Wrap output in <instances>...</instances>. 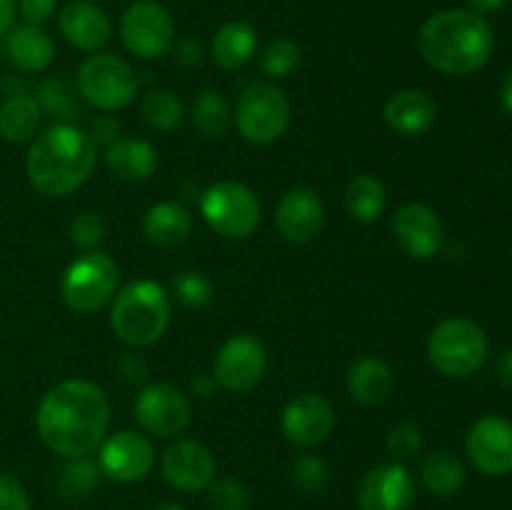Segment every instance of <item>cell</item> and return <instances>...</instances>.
I'll list each match as a JSON object with an SVG mask.
<instances>
[{
    "mask_svg": "<svg viewBox=\"0 0 512 510\" xmlns=\"http://www.w3.org/2000/svg\"><path fill=\"white\" fill-rule=\"evenodd\" d=\"M385 448H388L390 458L405 463L423 450V433L415 423H398L385 435Z\"/></svg>",
    "mask_w": 512,
    "mask_h": 510,
    "instance_id": "obj_38",
    "label": "cell"
},
{
    "mask_svg": "<svg viewBox=\"0 0 512 510\" xmlns=\"http://www.w3.org/2000/svg\"><path fill=\"white\" fill-rule=\"evenodd\" d=\"M18 15L28 25H45L55 15L58 0H15Z\"/></svg>",
    "mask_w": 512,
    "mask_h": 510,
    "instance_id": "obj_41",
    "label": "cell"
},
{
    "mask_svg": "<svg viewBox=\"0 0 512 510\" xmlns=\"http://www.w3.org/2000/svg\"><path fill=\"white\" fill-rule=\"evenodd\" d=\"M190 120L203 138H223L233 125L235 113L220 90L205 88L195 95L190 105Z\"/></svg>",
    "mask_w": 512,
    "mask_h": 510,
    "instance_id": "obj_29",
    "label": "cell"
},
{
    "mask_svg": "<svg viewBox=\"0 0 512 510\" xmlns=\"http://www.w3.org/2000/svg\"><path fill=\"white\" fill-rule=\"evenodd\" d=\"M488 350V335L470 318L443 320L428 338L430 363L448 378H468L478 373L488 360Z\"/></svg>",
    "mask_w": 512,
    "mask_h": 510,
    "instance_id": "obj_5",
    "label": "cell"
},
{
    "mask_svg": "<svg viewBox=\"0 0 512 510\" xmlns=\"http://www.w3.org/2000/svg\"><path fill=\"white\" fill-rule=\"evenodd\" d=\"M258 50V30L248 20H230L220 25L210 43V55L215 65L228 73L245 68Z\"/></svg>",
    "mask_w": 512,
    "mask_h": 510,
    "instance_id": "obj_25",
    "label": "cell"
},
{
    "mask_svg": "<svg viewBox=\"0 0 512 510\" xmlns=\"http://www.w3.org/2000/svg\"><path fill=\"white\" fill-rule=\"evenodd\" d=\"M415 478L408 465L398 463H380L370 468L358 483L360 510H410L415 503Z\"/></svg>",
    "mask_w": 512,
    "mask_h": 510,
    "instance_id": "obj_15",
    "label": "cell"
},
{
    "mask_svg": "<svg viewBox=\"0 0 512 510\" xmlns=\"http://www.w3.org/2000/svg\"><path fill=\"white\" fill-rule=\"evenodd\" d=\"M495 48L493 25L473 10H440L418 30V50L430 68L445 75L478 73Z\"/></svg>",
    "mask_w": 512,
    "mask_h": 510,
    "instance_id": "obj_3",
    "label": "cell"
},
{
    "mask_svg": "<svg viewBox=\"0 0 512 510\" xmlns=\"http://www.w3.org/2000/svg\"><path fill=\"white\" fill-rule=\"evenodd\" d=\"M200 215L223 238L243 240L260 225V200L248 185L220 180L200 195Z\"/></svg>",
    "mask_w": 512,
    "mask_h": 510,
    "instance_id": "obj_8",
    "label": "cell"
},
{
    "mask_svg": "<svg viewBox=\"0 0 512 510\" xmlns=\"http://www.w3.org/2000/svg\"><path fill=\"white\" fill-rule=\"evenodd\" d=\"M110 400L93 380L70 378L43 395L35 413L40 440L60 458H85L108 435Z\"/></svg>",
    "mask_w": 512,
    "mask_h": 510,
    "instance_id": "obj_1",
    "label": "cell"
},
{
    "mask_svg": "<svg viewBox=\"0 0 512 510\" xmlns=\"http://www.w3.org/2000/svg\"><path fill=\"white\" fill-rule=\"evenodd\" d=\"M290 480H293L295 488L305 495H318L328 488L330 483V470L320 455H300L290 465Z\"/></svg>",
    "mask_w": 512,
    "mask_h": 510,
    "instance_id": "obj_35",
    "label": "cell"
},
{
    "mask_svg": "<svg viewBox=\"0 0 512 510\" xmlns=\"http://www.w3.org/2000/svg\"><path fill=\"white\" fill-rule=\"evenodd\" d=\"M275 225L288 243H313L325 225L323 198L313 188H290L278 200Z\"/></svg>",
    "mask_w": 512,
    "mask_h": 510,
    "instance_id": "obj_18",
    "label": "cell"
},
{
    "mask_svg": "<svg viewBox=\"0 0 512 510\" xmlns=\"http://www.w3.org/2000/svg\"><path fill=\"white\" fill-rule=\"evenodd\" d=\"M420 483L425 485V490H430L433 495L440 498H448L455 495L465 485V465L450 450H433V453L425 455L420 460Z\"/></svg>",
    "mask_w": 512,
    "mask_h": 510,
    "instance_id": "obj_28",
    "label": "cell"
},
{
    "mask_svg": "<svg viewBox=\"0 0 512 510\" xmlns=\"http://www.w3.org/2000/svg\"><path fill=\"white\" fill-rule=\"evenodd\" d=\"M465 450L480 473L495 478L512 473V423L500 415L475 420L465 438Z\"/></svg>",
    "mask_w": 512,
    "mask_h": 510,
    "instance_id": "obj_17",
    "label": "cell"
},
{
    "mask_svg": "<svg viewBox=\"0 0 512 510\" xmlns=\"http://www.w3.org/2000/svg\"><path fill=\"white\" fill-rule=\"evenodd\" d=\"M348 390L360 405H380L393 395L395 375L378 355H360L348 368Z\"/></svg>",
    "mask_w": 512,
    "mask_h": 510,
    "instance_id": "obj_24",
    "label": "cell"
},
{
    "mask_svg": "<svg viewBox=\"0 0 512 510\" xmlns=\"http://www.w3.org/2000/svg\"><path fill=\"white\" fill-rule=\"evenodd\" d=\"M160 473L170 488L180 493H200V490H208L215 480L218 463L200 440L180 438L160 455Z\"/></svg>",
    "mask_w": 512,
    "mask_h": 510,
    "instance_id": "obj_14",
    "label": "cell"
},
{
    "mask_svg": "<svg viewBox=\"0 0 512 510\" xmlns=\"http://www.w3.org/2000/svg\"><path fill=\"white\" fill-rule=\"evenodd\" d=\"M140 113H143L145 123L153 130H160V133H173V130L180 128L185 120L183 100H180L173 90L163 88L145 93Z\"/></svg>",
    "mask_w": 512,
    "mask_h": 510,
    "instance_id": "obj_32",
    "label": "cell"
},
{
    "mask_svg": "<svg viewBox=\"0 0 512 510\" xmlns=\"http://www.w3.org/2000/svg\"><path fill=\"white\" fill-rule=\"evenodd\" d=\"M190 230H193V215L188 208L180 203H155L145 210L143 215V233L148 243L158 245V248H175L188 240Z\"/></svg>",
    "mask_w": 512,
    "mask_h": 510,
    "instance_id": "obj_26",
    "label": "cell"
},
{
    "mask_svg": "<svg viewBox=\"0 0 512 510\" xmlns=\"http://www.w3.org/2000/svg\"><path fill=\"white\" fill-rule=\"evenodd\" d=\"M58 28L73 48L85 53H100L113 38V23L108 15L88 0H73L58 15Z\"/></svg>",
    "mask_w": 512,
    "mask_h": 510,
    "instance_id": "obj_20",
    "label": "cell"
},
{
    "mask_svg": "<svg viewBox=\"0 0 512 510\" xmlns=\"http://www.w3.org/2000/svg\"><path fill=\"white\" fill-rule=\"evenodd\" d=\"M300 65V48L288 38H278L273 43L265 45L263 55H260V68L268 78H288L295 73Z\"/></svg>",
    "mask_w": 512,
    "mask_h": 510,
    "instance_id": "obj_36",
    "label": "cell"
},
{
    "mask_svg": "<svg viewBox=\"0 0 512 510\" xmlns=\"http://www.w3.org/2000/svg\"><path fill=\"white\" fill-rule=\"evenodd\" d=\"M15 15H18L15 0H0V38L15 25Z\"/></svg>",
    "mask_w": 512,
    "mask_h": 510,
    "instance_id": "obj_46",
    "label": "cell"
},
{
    "mask_svg": "<svg viewBox=\"0 0 512 510\" xmlns=\"http://www.w3.org/2000/svg\"><path fill=\"white\" fill-rule=\"evenodd\" d=\"M385 205H388V193H385L383 180H378L375 175H355L345 188V208L358 223L370 225L380 220Z\"/></svg>",
    "mask_w": 512,
    "mask_h": 510,
    "instance_id": "obj_30",
    "label": "cell"
},
{
    "mask_svg": "<svg viewBox=\"0 0 512 510\" xmlns=\"http://www.w3.org/2000/svg\"><path fill=\"white\" fill-rule=\"evenodd\" d=\"M100 480H103V473H100L98 460H90V455L68 458L58 473V490L68 500H80L98 490Z\"/></svg>",
    "mask_w": 512,
    "mask_h": 510,
    "instance_id": "obj_33",
    "label": "cell"
},
{
    "mask_svg": "<svg viewBox=\"0 0 512 510\" xmlns=\"http://www.w3.org/2000/svg\"><path fill=\"white\" fill-rule=\"evenodd\" d=\"M98 465L103 478L115 483H140L155 468V445L145 433L120 430L105 438L98 448Z\"/></svg>",
    "mask_w": 512,
    "mask_h": 510,
    "instance_id": "obj_12",
    "label": "cell"
},
{
    "mask_svg": "<svg viewBox=\"0 0 512 510\" xmlns=\"http://www.w3.org/2000/svg\"><path fill=\"white\" fill-rule=\"evenodd\" d=\"M118 263L103 250H85L65 268L60 295L73 313H95L113 300L118 288Z\"/></svg>",
    "mask_w": 512,
    "mask_h": 510,
    "instance_id": "obj_6",
    "label": "cell"
},
{
    "mask_svg": "<svg viewBox=\"0 0 512 510\" xmlns=\"http://www.w3.org/2000/svg\"><path fill=\"white\" fill-rule=\"evenodd\" d=\"M120 38L140 60H158L175 45V20L158 0H135L120 18Z\"/></svg>",
    "mask_w": 512,
    "mask_h": 510,
    "instance_id": "obj_10",
    "label": "cell"
},
{
    "mask_svg": "<svg viewBox=\"0 0 512 510\" xmlns=\"http://www.w3.org/2000/svg\"><path fill=\"white\" fill-rule=\"evenodd\" d=\"M108 233V225H105L103 215L100 213H85L75 215L73 223H70V240L73 245H78L80 250H95L105 240Z\"/></svg>",
    "mask_w": 512,
    "mask_h": 510,
    "instance_id": "obj_39",
    "label": "cell"
},
{
    "mask_svg": "<svg viewBox=\"0 0 512 510\" xmlns=\"http://www.w3.org/2000/svg\"><path fill=\"white\" fill-rule=\"evenodd\" d=\"M135 420L155 438H175L190 425V400L170 383H150L135 400Z\"/></svg>",
    "mask_w": 512,
    "mask_h": 510,
    "instance_id": "obj_13",
    "label": "cell"
},
{
    "mask_svg": "<svg viewBox=\"0 0 512 510\" xmlns=\"http://www.w3.org/2000/svg\"><path fill=\"white\" fill-rule=\"evenodd\" d=\"M173 48H175V60H178V65H183V68H195V65L203 63L205 50H203V43H200L198 38L178 40Z\"/></svg>",
    "mask_w": 512,
    "mask_h": 510,
    "instance_id": "obj_43",
    "label": "cell"
},
{
    "mask_svg": "<svg viewBox=\"0 0 512 510\" xmlns=\"http://www.w3.org/2000/svg\"><path fill=\"white\" fill-rule=\"evenodd\" d=\"M120 373L128 380H138L140 383V380L148 378V363H145V358L140 353H125L120 358Z\"/></svg>",
    "mask_w": 512,
    "mask_h": 510,
    "instance_id": "obj_44",
    "label": "cell"
},
{
    "mask_svg": "<svg viewBox=\"0 0 512 510\" xmlns=\"http://www.w3.org/2000/svg\"><path fill=\"white\" fill-rule=\"evenodd\" d=\"M170 288H173L175 300L190 310L205 308L215 295L213 280L200 273V270H180V273L173 275Z\"/></svg>",
    "mask_w": 512,
    "mask_h": 510,
    "instance_id": "obj_34",
    "label": "cell"
},
{
    "mask_svg": "<svg viewBox=\"0 0 512 510\" xmlns=\"http://www.w3.org/2000/svg\"><path fill=\"white\" fill-rule=\"evenodd\" d=\"M280 428L288 443L298 448H315L325 443L335 428V410L320 393H300L285 405Z\"/></svg>",
    "mask_w": 512,
    "mask_h": 510,
    "instance_id": "obj_16",
    "label": "cell"
},
{
    "mask_svg": "<svg viewBox=\"0 0 512 510\" xmlns=\"http://www.w3.org/2000/svg\"><path fill=\"white\" fill-rule=\"evenodd\" d=\"M40 123H43V110H40L38 100L30 95H10L0 105V138L5 143H28L38 135Z\"/></svg>",
    "mask_w": 512,
    "mask_h": 510,
    "instance_id": "obj_27",
    "label": "cell"
},
{
    "mask_svg": "<svg viewBox=\"0 0 512 510\" xmlns=\"http://www.w3.org/2000/svg\"><path fill=\"white\" fill-rule=\"evenodd\" d=\"M208 500L213 510H248L250 490L243 480L225 475V478H215L210 483Z\"/></svg>",
    "mask_w": 512,
    "mask_h": 510,
    "instance_id": "obj_37",
    "label": "cell"
},
{
    "mask_svg": "<svg viewBox=\"0 0 512 510\" xmlns=\"http://www.w3.org/2000/svg\"><path fill=\"white\" fill-rule=\"evenodd\" d=\"M98 165V145L75 123H55L38 133L25 158L30 185L48 198L75 193Z\"/></svg>",
    "mask_w": 512,
    "mask_h": 510,
    "instance_id": "obj_2",
    "label": "cell"
},
{
    "mask_svg": "<svg viewBox=\"0 0 512 510\" xmlns=\"http://www.w3.org/2000/svg\"><path fill=\"white\" fill-rule=\"evenodd\" d=\"M75 88L85 105H93L103 113H115L133 103L140 80L128 60H123L120 55L95 53L80 65Z\"/></svg>",
    "mask_w": 512,
    "mask_h": 510,
    "instance_id": "obj_7",
    "label": "cell"
},
{
    "mask_svg": "<svg viewBox=\"0 0 512 510\" xmlns=\"http://www.w3.org/2000/svg\"><path fill=\"white\" fill-rule=\"evenodd\" d=\"M268 370V350L253 333H238L225 340L213 360V378L220 388L248 393Z\"/></svg>",
    "mask_w": 512,
    "mask_h": 510,
    "instance_id": "obj_11",
    "label": "cell"
},
{
    "mask_svg": "<svg viewBox=\"0 0 512 510\" xmlns=\"http://www.w3.org/2000/svg\"><path fill=\"white\" fill-rule=\"evenodd\" d=\"M0 510H30L28 490L13 473H0Z\"/></svg>",
    "mask_w": 512,
    "mask_h": 510,
    "instance_id": "obj_40",
    "label": "cell"
},
{
    "mask_svg": "<svg viewBox=\"0 0 512 510\" xmlns=\"http://www.w3.org/2000/svg\"><path fill=\"white\" fill-rule=\"evenodd\" d=\"M383 118L390 130L405 138H415L430 130L438 118V105L433 95L420 88H403L388 98L383 108Z\"/></svg>",
    "mask_w": 512,
    "mask_h": 510,
    "instance_id": "obj_21",
    "label": "cell"
},
{
    "mask_svg": "<svg viewBox=\"0 0 512 510\" xmlns=\"http://www.w3.org/2000/svg\"><path fill=\"white\" fill-rule=\"evenodd\" d=\"M173 300L170 293L155 280H133L125 285L110 308V328L133 348H148L158 343L170 325Z\"/></svg>",
    "mask_w": 512,
    "mask_h": 510,
    "instance_id": "obj_4",
    "label": "cell"
},
{
    "mask_svg": "<svg viewBox=\"0 0 512 510\" xmlns=\"http://www.w3.org/2000/svg\"><path fill=\"white\" fill-rule=\"evenodd\" d=\"M500 103H503L505 113L512 115V70L508 75H505L503 88H500Z\"/></svg>",
    "mask_w": 512,
    "mask_h": 510,
    "instance_id": "obj_49",
    "label": "cell"
},
{
    "mask_svg": "<svg viewBox=\"0 0 512 510\" xmlns=\"http://www.w3.org/2000/svg\"><path fill=\"white\" fill-rule=\"evenodd\" d=\"M468 5L473 13L488 15V13H498V10L505 5V0H468Z\"/></svg>",
    "mask_w": 512,
    "mask_h": 510,
    "instance_id": "obj_48",
    "label": "cell"
},
{
    "mask_svg": "<svg viewBox=\"0 0 512 510\" xmlns=\"http://www.w3.org/2000/svg\"><path fill=\"white\" fill-rule=\"evenodd\" d=\"M495 375H498V380L505 388L512 390V348L500 353V358L495 360Z\"/></svg>",
    "mask_w": 512,
    "mask_h": 510,
    "instance_id": "obj_45",
    "label": "cell"
},
{
    "mask_svg": "<svg viewBox=\"0 0 512 510\" xmlns=\"http://www.w3.org/2000/svg\"><path fill=\"white\" fill-rule=\"evenodd\" d=\"M393 235L410 258L428 260L443 248L445 230L433 208L425 203H408L395 213Z\"/></svg>",
    "mask_w": 512,
    "mask_h": 510,
    "instance_id": "obj_19",
    "label": "cell"
},
{
    "mask_svg": "<svg viewBox=\"0 0 512 510\" xmlns=\"http://www.w3.org/2000/svg\"><path fill=\"white\" fill-rule=\"evenodd\" d=\"M88 3H95V0H88Z\"/></svg>",
    "mask_w": 512,
    "mask_h": 510,
    "instance_id": "obj_51",
    "label": "cell"
},
{
    "mask_svg": "<svg viewBox=\"0 0 512 510\" xmlns=\"http://www.w3.org/2000/svg\"><path fill=\"white\" fill-rule=\"evenodd\" d=\"M153 510H188V508L180 503H160V505H155Z\"/></svg>",
    "mask_w": 512,
    "mask_h": 510,
    "instance_id": "obj_50",
    "label": "cell"
},
{
    "mask_svg": "<svg viewBox=\"0 0 512 510\" xmlns=\"http://www.w3.org/2000/svg\"><path fill=\"white\" fill-rule=\"evenodd\" d=\"M105 168L125 183H143L158 170V150L143 138L120 135L105 148Z\"/></svg>",
    "mask_w": 512,
    "mask_h": 510,
    "instance_id": "obj_23",
    "label": "cell"
},
{
    "mask_svg": "<svg viewBox=\"0 0 512 510\" xmlns=\"http://www.w3.org/2000/svg\"><path fill=\"white\" fill-rule=\"evenodd\" d=\"M3 38L5 58L23 73H43L53 63L55 43L43 25H13Z\"/></svg>",
    "mask_w": 512,
    "mask_h": 510,
    "instance_id": "obj_22",
    "label": "cell"
},
{
    "mask_svg": "<svg viewBox=\"0 0 512 510\" xmlns=\"http://www.w3.org/2000/svg\"><path fill=\"white\" fill-rule=\"evenodd\" d=\"M38 105L43 113L55 115L63 123H73L83 115V98H80L78 88L63 78H45L38 83Z\"/></svg>",
    "mask_w": 512,
    "mask_h": 510,
    "instance_id": "obj_31",
    "label": "cell"
},
{
    "mask_svg": "<svg viewBox=\"0 0 512 510\" xmlns=\"http://www.w3.org/2000/svg\"><path fill=\"white\" fill-rule=\"evenodd\" d=\"M235 125L253 145H270L290 125V100L275 83H250L235 105Z\"/></svg>",
    "mask_w": 512,
    "mask_h": 510,
    "instance_id": "obj_9",
    "label": "cell"
},
{
    "mask_svg": "<svg viewBox=\"0 0 512 510\" xmlns=\"http://www.w3.org/2000/svg\"><path fill=\"white\" fill-rule=\"evenodd\" d=\"M215 378L213 375H198V378L193 380V385H190V388H193V395H198V398H210V395H213V390H215Z\"/></svg>",
    "mask_w": 512,
    "mask_h": 510,
    "instance_id": "obj_47",
    "label": "cell"
},
{
    "mask_svg": "<svg viewBox=\"0 0 512 510\" xmlns=\"http://www.w3.org/2000/svg\"><path fill=\"white\" fill-rule=\"evenodd\" d=\"M88 133L95 140V145H105L108 148L110 143H115L120 138V123L113 115H100V118L93 120Z\"/></svg>",
    "mask_w": 512,
    "mask_h": 510,
    "instance_id": "obj_42",
    "label": "cell"
}]
</instances>
